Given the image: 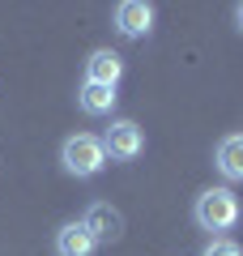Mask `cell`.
<instances>
[{"mask_svg":"<svg viewBox=\"0 0 243 256\" xmlns=\"http://www.w3.org/2000/svg\"><path fill=\"white\" fill-rule=\"evenodd\" d=\"M243 205L239 196H234V188H226V184H214V188H205L196 196V205H192V222H196L200 230H209V235H222V230H230L234 222H239Z\"/></svg>","mask_w":243,"mask_h":256,"instance_id":"1","label":"cell"},{"mask_svg":"<svg viewBox=\"0 0 243 256\" xmlns=\"http://www.w3.org/2000/svg\"><path fill=\"white\" fill-rule=\"evenodd\" d=\"M60 166L72 180H94V175L107 166V150H102V141L94 137V132H72L60 146Z\"/></svg>","mask_w":243,"mask_h":256,"instance_id":"2","label":"cell"},{"mask_svg":"<svg viewBox=\"0 0 243 256\" xmlns=\"http://www.w3.org/2000/svg\"><path fill=\"white\" fill-rule=\"evenodd\" d=\"M102 150L111 162H136L145 154V128L136 120H111V128L102 132Z\"/></svg>","mask_w":243,"mask_h":256,"instance_id":"3","label":"cell"},{"mask_svg":"<svg viewBox=\"0 0 243 256\" xmlns=\"http://www.w3.org/2000/svg\"><path fill=\"white\" fill-rule=\"evenodd\" d=\"M154 18H158V9L150 0H120L116 13H111V26L120 38H145L154 30Z\"/></svg>","mask_w":243,"mask_h":256,"instance_id":"4","label":"cell"},{"mask_svg":"<svg viewBox=\"0 0 243 256\" xmlns=\"http://www.w3.org/2000/svg\"><path fill=\"white\" fill-rule=\"evenodd\" d=\"M81 222H86V230L94 235V244H116V239L124 235V214H120L116 205H107V201H94Z\"/></svg>","mask_w":243,"mask_h":256,"instance_id":"5","label":"cell"},{"mask_svg":"<svg viewBox=\"0 0 243 256\" xmlns=\"http://www.w3.org/2000/svg\"><path fill=\"white\" fill-rule=\"evenodd\" d=\"M214 166L226 184H243V132H226L214 150Z\"/></svg>","mask_w":243,"mask_h":256,"instance_id":"6","label":"cell"},{"mask_svg":"<svg viewBox=\"0 0 243 256\" xmlns=\"http://www.w3.org/2000/svg\"><path fill=\"white\" fill-rule=\"evenodd\" d=\"M120 77H124V56L111 52V47H98V52L86 60V82H94V86H111V90H116Z\"/></svg>","mask_w":243,"mask_h":256,"instance_id":"7","label":"cell"},{"mask_svg":"<svg viewBox=\"0 0 243 256\" xmlns=\"http://www.w3.org/2000/svg\"><path fill=\"white\" fill-rule=\"evenodd\" d=\"M94 235L86 230V222H64L60 230H56V256H94Z\"/></svg>","mask_w":243,"mask_h":256,"instance_id":"8","label":"cell"},{"mask_svg":"<svg viewBox=\"0 0 243 256\" xmlns=\"http://www.w3.org/2000/svg\"><path fill=\"white\" fill-rule=\"evenodd\" d=\"M120 102V94L111 90V86H94V82H81L77 90V107L86 111V116H111Z\"/></svg>","mask_w":243,"mask_h":256,"instance_id":"9","label":"cell"},{"mask_svg":"<svg viewBox=\"0 0 243 256\" xmlns=\"http://www.w3.org/2000/svg\"><path fill=\"white\" fill-rule=\"evenodd\" d=\"M200 256H243V248L234 244V239H226V235H218V239H209V244L200 248Z\"/></svg>","mask_w":243,"mask_h":256,"instance_id":"10","label":"cell"},{"mask_svg":"<svg viewBox=\"0 0 243 256\" xmlns=\"http://www.w3.org/2000/svg\"><path fill=\"white\" fill-rule=\"evenodd\" d=\"M234 30L243 34V4H234Z\"/></svg>","mask_w":243,"mask_h":256,"instance_id":"11","label":"cell"}]
</instances>
